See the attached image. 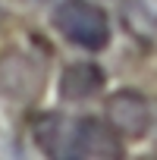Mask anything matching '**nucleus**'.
Masks as SVG:
<instances>
[{"label":"nucleus","mask_w":157,"mask_h":160,"mask_svg":"<svg viewBox=\"0 0 157 160\" xmlns=\"http://www.w3.org/2000/svg\"><path fill=\"white\" fill-rule=\"evenodd\" d=\"M104 113H107V122L123 135V138H141L148 135L151 122H154V113H151V101L132 88H123V91H113L104 104Z\"/></svg>","instance_id":"3"},{"label":"nucleus","mask_w":157,"mask_h":160,"mask_svg":"<svg viewBox=\"0 0 157 160\" xmlns=\"http://www.w3.org/2000/svg\"><path fill=\"white\" fill-rule=\"evenodd\" d=\"M123 135L107 122L94 116L72 119L69 126V141H66V157H123Z\"/></svg>","instance_id":"2"},{"label":"nucleus","mask_w":157,"mask_h":160,"mask_svg":"<svg viewBox=\"0 0 157 160\" xmlns=\"http://www.w3.org/2000/svg\"><path fill=\"white\" fill-rule=\"evenodd\" d=\"M53 28L82 50H104L110 44V19L91 0H63L53 10Z\"/></svg>","instance_id":"1"},{"label":"nucleus","mask_w":157,"mask_h":160,"mask_svg":"<svg viewBox=\"0 0 157 160\" xmlns=\"http://www.w3.org/2000/svg\"><path fill=\"white\" fill-rule=\"evenodd\" d=\"M104 88V69L98 63H69L60 75V98L69 101V104H82V101H91L98 98Z\"/></svg>","instance_id":"4"}]
</instances>
